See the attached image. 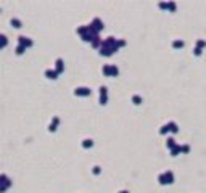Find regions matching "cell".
<instances>
[{
    "mask_svg": "<svg viewBox=\"0 0 206 193\" xmlns=\"http://www.w3.org/2000/svg\"><path fill=\"white\" fill-rule=\"evenodd\" d=\"M102 71H103V74H105L106 77H110V65H103Z\"/></svg>",
    "mask_w": 206,
    "mask_h": 193,
    "instance_id": "obj_25",
    "label": "cell"
},
{
    "mask_svg": "<svg viewBox=\"0 0 206 193\" xmlns=\"http://www.w3.org/2000/svg\"><path fill=\"white\" fill-rule=\"evenodd\" d=\"M98 92H100V105L105 106L108 103V89H106L105 85H102V87L98 89Z\"/></svg>",
    "mask_w": 206,
    "mask_h": 193,
    "instance_id": "obj_2",
    "label": "cell"
},
{
    "mask_svg": "<svg viewBox=\"0 0 206 193\" xmlns=\"http://www.w3.org/2000/svg\"><path fill=\"white\" fill-rule=\"evenodd\" d=\"M168 132H171V129H169V124L161 125V129H160V134H161V135H166Z\"/></svg>",
    "mask_w": 206,
    "mask_h": 193,
    "instance_id": "obj_19",
    "label": "cell"
},
{
    "mask_svg": "<svg viewBox=\"0 0 206 193\" xmlns=\"http://www.w3.org/2000/svg\"><path fill=\"white\" fill-rule=\"evenodd\" d=\"M24 52H26V47H23V45H19V44H18V47L15 48V53H16V55H23Z\"/></svg>",
    "mask_w": 206,
    "mask_h": 193,
    "instance_id": "obj_21",
    "label": "cell"
},
{
    "mask_svg": "<svg viewBox=\"0 0 206 193\" xmlns=\"http://www.w3.org/2000/svg\"><path fill=\"white\" fill-rule=\"evenodd\" d=\"M168 124H169V129H171V132H172V134H177V132H179V125L174 123V121H169Z\"/></svg>",
    "mask_w": 206,
    "mask_h": 193,
    "instance_id": "obj_15",
    "label": "cell"
},
{
    "mask_svg": "<svg viewBox=\"0 0 206 193\" xmlns=\"http://www.w3.org/2000/svg\"><path fill=\"white\" fill-rule=\"evenodd\" d=\"M166 147H168L169 150H172L174 147H177L176 139H174V137H168V140H166Z\"/></svg>",
    "mask_w": 206,
    "mask_h": 193,
    "instance_id": "obj_11",
    "label": "cell"
},
{
    "mask_svg": "<svg viewBox=\"0 0 206 193\" xmlns=\"http://www.w3.org/2000/svg\"><path fill=\"white\" fill-rule=\"evenodd\" d=\"M119 193H129V192H127V190H121Z\"/></svg>",
    "mask_w": 206,
    "mask_h": 193,
    "instance_id": "obj_31",
    "label": "cell"
},
{
    "mask_svg": "<svg viewBox=\"0 0 206 193\" xmlns=\"http://www.w3.org/2000/svg\"><path fill=\"white\" fill-rule=\"evenodd\" d=\"M0 39H2V48H5V47L8 45V37H7L5 34H2V35H0Z\"/></svg>",
    "mask_w": 206,
    "mask_h": 193,
    "instance_id": "obj_23",
    "label": "cell"
},
{
    "mask_svg": "<svg viewBox=\"0 0 206 193\" xmlns=\"http://www.w3.org/2000/svg\"><path fill=\"white\" fill-rule=\"evenodd\" d=\"M18 42H19V45H23V47H26V48H31V47L34 45V42H32V39H29V37H26V35H18Z\"/></svg>",
    "mask_w": 206,
    "mask_h": 193,
    "instance_id": "obj_4",
    "label": "cell"
},
{
    "mask_svg": "<svg viewBox=\"0 0 206 193\" xmlns=\"http://www.w3.org/2000/svg\"><path fill=\"white\" fill-rule=\"evenodd\" d=\"M132 103L134 105H142V97L140 95H132Z\"/></svg>",
    "mask_w": 206,
    "mask_h": 193,
    "instance_id": "obj_20",
    "label": "cell"
},
{
    "mask_svg": "<svg viewBox=\"0 0 206 193\" xmlns=\"http://www.w3.org/2000/svg\"><path fill=\"white\" fill-rule=\"evenodd\" d=\"M184 40H180V39H176V40H172V48H184Z\"/></svg>",
    "mask_w": 206,
    "mask_h": 193,
    "instance_id": "obj_13",
    "label": "cell"
},
{
    "mask_svg": "<svg viewBox=\"0 0 206 193\" xmlns=\"http://www.w3.org/2000/svg\"><path fill=\"white\" fill-rule=\"evenodd\" d=\"M182 153V150H180V145H177V147H174L171 150V156H179Z\"/></svg>",
    "mask_w": 206,
    "mask_h": 193,
    "instance_id": "obj_18",
    "label": "cell"
},
{
    "mask_svg": "<svg viewBox=\"0 0 206 193\" xmlns=\"http://www.w3.org/2000/svg\"><path fill=\"white\" fill-rule=\"evenodd\" d=\"M90 93H92V90L89 87H76L74 89V95L76 97H90Z\"/></svg>",
    "mask_w": 206,
    "mask_h": 193,
    "instance_id": "obj_3",
    "label": "cell"
},
{
    "mask_svg": "<svg viewBox=\"0 0 206 193\" xmlns=\"http://www.w3.org/2000/svg\"><path fill=\"white\" fill-rule=\"evenodd\" d=\"M118 47H119V48L126 47V40H124V39H118Z\"/></svg>",
    "mask_w": 206,
    "mask_h": 193,
    "instance_id": "obj_29",
    "label": "cell"
},
{
    "mask_svg": "<svg viewBox=\"0 0 206 193\" xmlns=\"http://www.w3.org/2000/svg\"><path fill=\"white\" fill-rule=\"evenodd\" d=\"M92 147H93V140L92 139H84V140H82V148L89 150V148H92Z\"/></svg>",
    "mask_w": 206,
    "mask_h": 193,
    "instance_id": "obj_12",
    "label": "cell"
},
{
    "mask_svg": "<svg viewBox=\"0 0 206 193\" xmlns=\"http://www.w3.org/2000/svg\"><path fill=\"white\" fill-rule=\"evenodd\" d=\"M201 53H203V50H201V48H198V47L193 48V55H195V57H201Z\"/></svg>",
    "mask_w": 206,
    "mask_h": 193,
    "instance_id": "obj_27",
    "label": "cell"
},
{
    "mask_svg": "<svg viewBox=\"0 0 206 193\" xmlns=\"http://www.w3.org/2000/svg\"><path fill=\"white\" fill-rule=\"evenodd\" d=\"M58 76H60V74L57 73V69H45V77L47 79L55 81V79H58Z\"/></svg>",
    "mask_w": 206,
    "mask_h": 193,
    "instance_id": "obj_7",
    "label": "cell"
},
{
    "mask_svg": "<svg viewBox=\"0 0 206 193\" xmlns=\"http://www.w3.org/2000/svg\"><path fill=\"white\" fill-rule=\"evenodd\" d=\"M10 187H11V180L7 177V174H2L0 175V193H5Z\"/></svg>",
    "mask_w": 206,
    "mask_h": 193,
    "instance_id": "obj_1",
    "label": "cell"
},
{
    "mask_svg": "<svg viewBox=\"0 0 206 193\" xmlns=\"http://www.w3.org/2000/svg\"><path fill=\"white\" fill-rule=\"evenodd\" d=\"M58 124H60V117H58V116H55L53 119H52L50 125H49V132H57V129H58Z\"/></svg>",
    "mask_w": 206,
    "mask_h": 193,
    "instance_id": "obj_6",
    "label": "cell"
},
{
    "mask_svg": "<svg viewBox=\"0 0 206 193\" xmlns=\"http://www.w3.org/2000/svg\"><path fill=\"white\" fill-rule=\"evenodd\" d=\"M90 24H92V26L95 27V29L98 31V32H100V31H103V27H105V24H103V21H102L100 18H93Z\"/></svg>",
    "mask_w": 206,
    "mask_h": 193,
    "instance_id": "obj_5",
    "label": "cell"
},
{
    "mask_svg": "<svg viewBox=\"0 0 206 193\" xmlns=\"http://www.w3.org/2000/svg\"><path fill=\"white\" fill-rule=\"evenodd\" d=\"M92 171H93V174H95V175H98V174H100V171H102V169H100V166H93Z\"/></svg>",
    "mask_w": 206,
    "mask_h": 193,
    "instance_id": "obj_30",
    "label": "cell"
},
{
    "mask_svg": "<svg viewBox=\"0 0 206 193\" xmlns=\"http://www.w3.org/2000/svg\"><path fill=\"white\" fill-rule=\"evenodd\" d=\"M180 150H182V153H185V155H187V153H190V145H180Z\"/></svg>",
    "mask_w": 206,
    "mask_h": 193,
    "instance_id": "obj_26",
    "label": "cell"
},
{
    "mask_svg": "<svg viewBox=\"0 0 206 193\" xmlns=\"http://www.w3.org/2000/svg\"><path fill=\"white\" fill-rule=\"evenodd\" d=\"M158 7H160L161 10H168V2H160V3H158Z\"/></svg>",
    "mask_w": 206,
    "mask_h": 193,
    "instance_id": "obj_28",
    "label": "cell"
},
{
    "mask_svg": "<svg viewBox=\"0 0 206 193\" xmlns=\"http://www.w3.org/2000/svg\"><path fill=\"white\" fill-rule=\"evenodd\" d=\"M164 175H166V179H168V183L169 185L174 183V174H172V171H166Z\"/></svg>",
    "mask_w": 206,
    "mask_h": 193,
    "instance_id": "obj_16",
    "label": "cell"
},
{
    "mask_svg": "<svg viewBox=\"0 0 206 193\" xmlns=\"http://www.w3.org/2000/svg\"><path fill=\"white\" fill-rule=\"evenodd\" d=\"M196 47L203 50L205 47H206V40H203V39H198V40H196Z\"/></svg>",
    "mask_w": 206,
    "mask_h": 193,
    "instance_id": "obj_24",
    "label": "cell"
},
{
    "mask_svg": "<svg viewBox=\"0 0 206 193\" xmlns=\"http://www.w3.org/2000/svg\"><path fill=\"white\" fill-rule=\"evenodd\" d=\"M55 69H57L58 74H61L63 71H65V61H63L61 58H57V61H55Z\"/></svg>",
    "mask_w": 206,
    "mask_h": 193,
    "instance_id": "obj_9",
    "label": "cell"
},
{
    "mask_svg": "<svg viewBox=\"0 0 206 193\" xmlns=\"http://www.w3.org/2000/svg\"><path fill=\"white\" fill-rule=\"evenodd\" d=\"M158 182H160V185H169L168 183V179H166V175H164V172L158 175Z\"/></svg>",
    "mask_w": 206,
    "mask_h": 193,
    "instance_id": "obj_17",
    "label": "cell"
},
{
    "mask_svg": "<svg viewBox=\"0 0 206 193\" xmlns=\"http://www.w3.org/2000/svg\"><path fill=\"white\" fill-rule=\"evenodd\" d=\"M119 74V68L116 65H110V77H116Z\"/></svg>",
    "mask_w": 206,
    "mask_h": 193,
    "instance_id": "obj_10",
    "label": "cell"
},
{
    "mask_svg": "<svg viewBox=\"0 0 206 193\" xmlns=\"http://www.w3.org/2000/svg\"><path fill=\"white\" fill-rule=\"evenodd\" d=\"M116 52V50H113V48H110V47H102L100 50H98V53L102 55V57H111V55Z\"/></svg>",
    "mask_w": 206,
    "mask_h": 193,
    "instance_id": "obj_8",
    "label": "cell"
},
{
    "mask_svg": "<svg viewBox=\"0 0 206 193\" xmlns=\"http://www.w3.org/2000/svg\"><path fill=\"white\" fill-rule=\"evenodd\" d=\"M168 10L171 11V13H174V11L177 10V5H176V2H168Z\"/></svg>",
    "mask_w": 206,
    "mask_h": 193,
    "instance_id": "obj_22",
    "label": "cell"
},
{
    "mask_svg": "<svg viewBox=\"0 0 206 193\" xmlns=\"http://www.w3.org/2000/svg\"><path fill=\"white\" fill-rule=\"evenodd\" d=\"M11 26L15 27V29H19V27H23V24H21V21H19L18 18H11Z\"/></svg>",
    "mask_w": 206,
    "mask_h": 193,
    "instance_id": "obj_14",
    "label": "cell"
}]
</instances>
